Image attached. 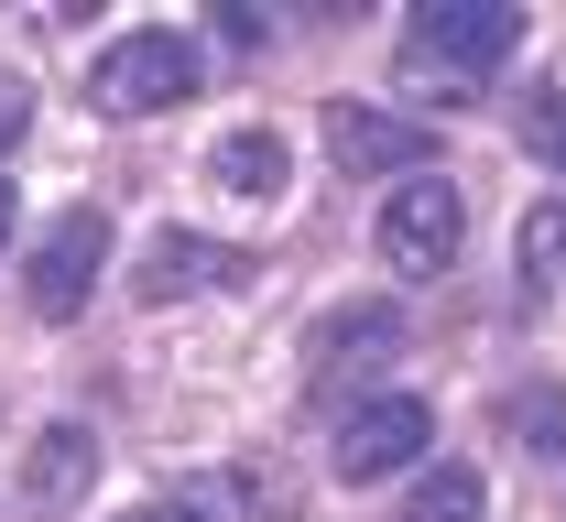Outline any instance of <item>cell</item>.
Listing matches in <instances>:
<instances>
[{"mask_svg":"<svg viewBox=\"0 0 566 522\" xmlns=\"http://www.w3.org/2000/svg\"><path fill=\"white\" fill-rule=\"evenodd\" d=\"M208 87V55L175 33V22H142V33H120L98 66H87V98L109 109V120H153V109H186Z\"/></svg>","mask_w":566,"mask_h":522,"instance_id":"obj_1","label":"cell"},{"mask_svg":"<svg viewBox=\"0 0 566 522\" xmlns=\"http://www.w3.org/2000/svg\"><path fill=\"white\" fill-rule=\"evenodd\" d=\"M458 251H469V196H458L447 174H403V185L381 196V262L415 273V284H436Z\"/></svg>","mask_w":566,"mask_h":522,"instance_id":"obj_2","label":"cell"},{"mask_svg":"<svg viewBox=\"0 0 566 522\" xmlns=\"http://www.w3.org/2000/svg\"><path fill=\"white\" fill-rule=\"evenodd\" d=\"M512 44H523V11L512 0H424L415 11V66H447V87L501 66Z\"/></svg>","mask_w":566,"mask_h":522,"instance_id":"obj_3","label":"cell"},{"mask_svg":"<svg viewBox=\"0 0 566 522\" xmlns=\"http://www.w3.org/2000/svg\"><path fill=\"white\" fill-rule=\"evenodd\" d=\"M424 447H436V403H415V392H370L338 414V479H392Z\"/></svg>","mask_w":566,"mask_h":522,"instance_id":"obj_4","label":"cell"},{"mask_svg":"<svg viewBox=\"0 0 566 522\" xmlns=\"http://www.w3.org/2000/svg\"><path fill=\"white\" fill-rule=\"evenodd\" d=\"M262 262L251 251H229V239H197V228H153L132 262V295L142 305H175V295H240Z\"/></svg>","mask_w":566,"mask_h":522,"instance_id":"obj_5","label":"cell"},{"mask_svg":"<svg viewBox=\"0 0 566 522\" xmlns=\"http://www.w3.org/2000/svg\"><path fill=\"white\" fill-rule=\"evenodd\" d=\"M98 273H109V219H98V207H66V219L33 239V284H22V295H33V316L66 327V316H87V284H98Z\"/></svg>","mask_w":566,"mask_h":522,"instance_id":"obj_6","label":"cell"},{"mask_svg":"<svg viewBox=\"0 0 566 522\" xmlns=\"http://www.w3.org/2000/svg\"><path fill=\"white\" fill-rule=\"evenodd\" d=\"M392 349H403V316H392V305H338V316H316V338H305V381L338 403V381H370Z\"/></svg>","mask_w":566,"mask_h":522,"instance_id":"obj_7","label":"cell"},{"mask_svg":"<svg viewBox=\"0 0 566 522\" xmlns=\"http://www.w3.org/2000/svg\"><path fill=\"white\" fill-rule=\"evenodd\" d=\"M327 152H338L349 174H436V142H424L415 120L370 109V98H338V109H327Z\"/></svg>","mask_w":566,"mask_h":522,"instance_id":"obj_8","label":"cell"},{"mask_svg":"<svg viewBox=\"0 0 566 522\" xmlns=\"http://www.w3.org/2000/svg\"><path fill=\"white\" fill-rule=\"evenodd\" d=\"M208 185H218V196H240V207H283V185H294V142H283L273 120L218 131V142H208Z\"/></svg>","mask_w":566,"mask_h":522,"instance_id":"obj_9","label":"cell"},{"mask_svg":"<svg viewBox=\"0 0 566 522\" xmlns=\"http://www.w3.org/2000/svg\"><path fill=\"white\" fill-rule=\"evenodd\" d=\"M87 479H98V436L87 425H44L33 447H22V501H44V512H66V501H87Z\"/></svg>","mask_w":566,"mask_h":522,"instance_id":"obj_10","label":"cell"},{"mask_svg":"<svg viewBox=\"0 0 566 522\" xmlns=\"http://www.w3.org/2000/svg\"><path fill=\"white\" fill-rule=\"evenodd\" d=\"M512 262H523V284H534V295H566V196H534V207H523Z\"/></svg>","mask_w":566,"mask_h":522,"instance_id":"obj_11","label":"cell"},{"mask_svg":"<svg viewBox=\"0 0 566 522\" xmlns=\"http://www.w3.org/2000/svg\"><path fill=\"white\" fill-rule=\"evenodd\" d=\"M403 522H480V468H424Z\"/></svg>","mask_w":566,"mask_h":522,"instance_id":"obj_12","label":"cell"},{"mask_svg":"<svg viewBox=\"0 0 566 522\" xmlns=\"http://www.w3.org/2000/svg\"><path fill=\"white\" fill-rule=\"evenodd\" d=\"M512 131H523V152H534L545 174H566V87H545V98H523V120H512Z\"/></svg>","mask_w":566,"mask_h":522,"instance_id":"obj_13","label":"cell"},{"mask_svg":"<svg viewBox=\"0 0 566 522\" xmlns=\"http://www.w3.org/2000/svg\"><path fill=\"white\" fill-rule=\"evenodd\" d=\"M501 425H512V436H534V447H556V436H566V392H556V381L512 392V403H501Z\"/></svg>","mask_w":566,"mask_h":522,"instance_id":"obj_14","label":"cell"},{"mask_svg":"<svg viewBox=\"0 0 566 522\" xmlns=\"http://www.w3.org/2000/svg\"><path fill=\"white\" fill-rule=\"evenodd\" d=\"M22 131H33V87H11V76H0V152L22 142Z\"/></svg>","mask_w":566,"mask_h":522,"instance_id":"obj_15","label":"cell"},{"mask_svg":"<svg viewBox=\"0 0 566 522\" xmlns=\"http://www.w3.org/2000/svg\"><path fill=\"white\" fill-rule=\"evenodd\" d=\"M132 522H218V512H197V501H153V512H132Z\"/></svg>","mask_w":566,"mask_h":522,"instance_id":"obj_16","label":"cell"},{"mask_svg":"<svg viewBox=\"0 0 566 522\" xmlns=\"http://www.w3.org/2000/svg\"><path fill=\"white\" fill-rule=\"evenodd\" d=\"M11 228H22V196H11V174H0V239H11Z\"/></svg>","mask_w":566,"mask_h":522,"instance_id":"obj_17","label":"cell"}]
</instances>
